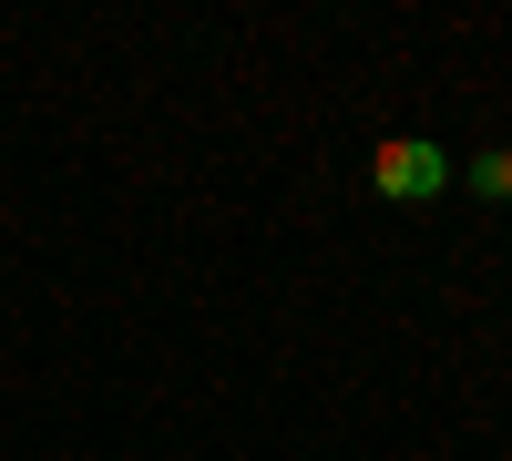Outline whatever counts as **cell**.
I'll list each match as a JSON object with an SVG mask.
<instances>
[{
	"label": "cell",
	"mask_w": 512,
	"mask_h": 461,
	"mask_svg": "<svg viewBox=\"0 0 512 461\" xmlns=\"http://www.w3.org/2000/svg\"><path fill=\"white\" fill-rule=\"evenodd\" d=\"M451 175H461V164L431 134H390V144L369 154V185L390 195V205H431V195H451Z\"/></svg>",
	"instance_id": "obj_1"
},
{
	"label": "cell",
	"mask_w": 512,
	"mask_h": 461,
	"mask_svg": "<svg viewBox=\"0 0 512 461\" xmlns=\"http://www.w3.org/2000/svg\"><path fill=\"white\" fill-rule=\"evenodd\" d=\"M472 195H512V144L502 154H472Z\"/></svg>",
	"instance_id": "obj_2"
}]
</instances>
